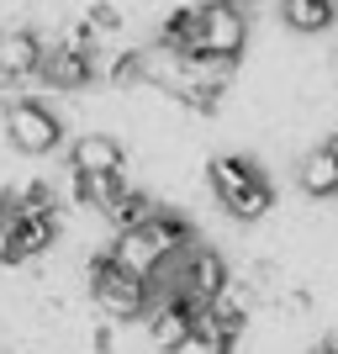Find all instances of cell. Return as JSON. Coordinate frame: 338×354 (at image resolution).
Returning <instances> with one entry per match:
<instances>
[{
  "mask_svg": "<svg viewBox=\"0 0 338 354\" xmlns=\"http://www.w3.org/2000/svg\"><path fill=\"white\" fill-rule=\"evenodd\" d=\"M206 185L233 222H259L275 207V185L249 153H212L206 159Z\"/></svg>",
  "mask_w": 338,
  "mask_h": 354,
  "instance_id": "obj_1",
  "label": "cell"
},
{
  "mask_svg": "<svg viewBox=\"0 0 338 354\" xmlns=\"http://www.w3.org/2000/svg\"><path fill=\"white\" fill-rule=\"evenodd\" d=\"M249 48V16L238 0H206L201 6V43H196L191 59H180L185 69H227L243 59Z\"/></svg>",
  "mask_w": 338,
  "mask_h": 354,
  "instance_id": "obj_2",
  "label": "cell"
},
{
  "mask_svg": "<svg viewBox=\"0 0 338 354\" xmlns=\"http://www.w3.org/2000/svg\"><path fill=\"white\" fill-rule=\"evenodd\" d=\"M90 296H95V307H101L106 317H117V323H138V317H148L153 301H159V296H153V281L127 275L111 254H95V259H90Z\"/></svg>",
  "mask_w": 338,
  "mask_h": 354,
  "instance_id": "obj_3",
  "label": "cell"
},
{
  "mask_svg": "<svg viewBox=\"0 0 338 354\" xmlns=\"http://www.w3.org/2000/svg\"><path fill=\"white\" fill-rule=\"evenodd\" d=\"M6 143L21 159H43L64 143V117L48 101H11L6 106Z\"/></svg>",
  "mask_w": 338,
  "mask_h": 354,
  "instance_id": "obj_4",
  "label": "cell"
},
{
  "mask_svg": "<svg viewBox=\"0 0 338 354\" xmlns=\"http://www.w3.org/2000/svg\"><path fill=\"white\" fill-rule=\"evenodd\" d=\"M196 317H201V307H196L185 291H169L153 301V312H148V339H153V349L159 354H185L196 344Z\"/></svg>",
  "mask_w": 338,
  "mask_h": 354,
  "instance_id": "obj_5",
  "label": "cell"
},
{
  "mask_svg": "<svg viewBox=\"0 0 338 354\" xmlns=\"http://www.w3.org/2000/svg\"><path fill=\"white\" fill-rule=\"evenodd\" d=\"M227 286H233V275H227V259H222L217 249L196 243V249H185L175 259V291H185L196 307H212Z\"/></svg>",
  "mask_w": 338,
  "mask_h": 354,
  "instance_id": "obj_6",
  "label": "cell"
},
{
  "mask_svg": "<svg viewBox=\"0 0 338 354\" xmlns=\"http://www.w3.org/2000/svg\"><path fill=\"white\" fill-rule=\"evenodd\" d=\"M53 243H59V217H21V212H11L6 233H0V265L6 270L32 265V259H43Z\"/></svg>",
  "mask_w": 338,
  "mask_h": 354,
  "instance_id": "obj_7",
  "label": "cell"
},
{
  "mask_svg": "<svg viewBox=\"0 0 338 354\" xmlns=\"http://www.w3.org/2000/svg\"><path fill=\"white\" fill-rule=\"evenodd\" d=\"M48 48L32 27H6L0 32V80H37Z\"/></svg>",
  "mask_w": 338,
  "mask_h": 354,
  "instance_id": "obj_8",
  "label": "cell"
},
{
  "mask_svg": "<svg viewBox=\"0 0 338 354\" xmlns=\"http://www.w3.org/2000/svg\"><path fill=\"white\" fill-rule=\"evenodd\" d=\"M95 53H79V48H48L43 69H37V80H43L48 90H85L90 80H95Z\"/></svg>",
  "mask_w": 338,
  "mask_h": 354,
  "instance_id": "obj_9",
  "label": "cell"
},
{
  "mask_svg": "<svg viewBox=\"0 0 338 354\" xmlns=\"http://www.w3.org/2000/svg\"><path fill=\"white\" fill-rule=\"evenodd\" d=\"M296 185H301V196H312V201H333L338 196V143L333 138L317 143L307 159L296 164Z\"/></svg>",
  "mask_w": 338,
  "mask_h": 354,
  "instance_id": "obj_10",
  "label": "cell"
},
{
  "mask_svg": "<svg viewBox=\"0 0 338 354\" xmlns=\"http://www.w3.org/2000/svg\"><path fill=\"white\" fill-rule=\"evenodd\" d=\"M138 233H143L148 243H153V254L164 259V270L175 265V259H180L185 249H196V227H191L185 217H180V212H153V217H148L143 227H138Z\"/></svg>",
  "mask_w": 338,
  "mask_h": 354,
  "instance_id": "obj_11",
  "label": "cell"
},
{
  "mask_svg": "<svg viewBox=\"0 0 338 354\" xmlns=\"http://www.w3.org/2000/svg\"><path fill=\"white\" fill-rule=\"evenodd\" d=\"M69 169H85V175H127V153H122L117 138L90 133V138H79V143H74Z\"/></svg>",
  "mask_w": 338,
  "mask_h": 354,
  "instance_id": "obj_12",
  "label": "cell"
},
{
  "mask_svg": "<svg viewBox=\"0 0 338 354\" xmlns=\"http://www.w3.org/2000/svg\"><path fill=\"white\" fill-rule=\"evenodd\" d=\"M106 254H111L127 275H143V281H159V275H164V259L153 254V243H148L143 233H117Z\"/></svg>",
  "mask_w": 338,
  "mask_h": 354,
  "instance_id": "obj_13",
  "label": "cell"
},
{
  "mask_svg": "<svg viewBox=\"0 0 338 354\" xmlns=\"http://www.w3.org/2000/svg\"><path fill=\"white\" fill-rule=\"evenodd\" d=\"M196 43H201V6H180V11L164 16V27H159V48H164V53L191 59Z\"/></svg>",
  "mask_w": 338,
  "mask_h": 354,
  "instance_id": "obj_14",
  "label": "cell"
},
{
  "mask_svg": "<svg viewBox=\"0 0 338 354\" xmlns=\"http://www.w3.org/2000/svg\"><path fill=\"white\" fill-rule=\"evenodd\" d=\"M280 21L291 32L317 37V32H328L338 21V0H280Z\"/></svg>",
  "mask_w": 338,
  "mask_h": 354,
  "instance_id": "obj_15",
  "label": "cell"
},
{
  "mask_svg": "<svg viewBox=\"0 0 338 354\" xmlns=\"http://www.w3.org/2000/svg\"><path fill=\"white\" fill-rule=\"evenodd\" d=\"M122 191H127V175H85V169H69V196L79 207L106 212Z\"/></svg>",
  "mask_w": 338,
  "mask_h": 354,
  "instance_id": "obj_16",
  "label": "cell"
},
{
  "mask_svg": "<svg viewBox=\"0 0 338 354\" xmlns=\"http://www.w3.org/2000/svg\"><path fill=\"white\" fill-rule=\"evenodd\" d=\"M153 212H159V207H153V196H148V191H133V185H127V191H122L117 201L106 207V222H111V233H138V227H143Z\"/></svg>",
  "mask_w": 338,
  "mask_h": 354,
  "instance_id": "obj_17",
  "label": "cell"
},
{
  "mask_svg": "<svg viewBox=\"0 0 338 354\" xmlns=\"http://www.w3.org/2000/svg\"><path fill=\"white\" fill-rule=\"evenodd\" d=\"M11 212H21V217H59V191L48 180H27L11 196Z\"/></svg>",
  "mask_w": 338,
  "mask_h": 354,
  "instance_id": "obj_18",
  "label": "cell"
},
{
  "mask_svg": "<svg viewBox=\"0 0 338 354\" xmlns=\"http://www.w3.org/2000/svg\"><path fill=\"white\" fill-rule=\"evenodd\" d=\"M148 74V53H138V48H127V53H117V59L106 64V80L111 85H138Z\"/></svg>",
  "mask_w": 338,
  "mask_h": 354,
  "instance_id": "obj_19",
  "label": "cell"
},
{
  "mask_svg": "<svg viewBox=\"0 0 338 354\" xmlns=\"http://www.w3.org/2000/svg\"><path fill=\"white\" fill-rule=\"evenodd\" d=\"M85 21L95 27V37H117V32H122V11H117V6H106V0H101V6H90Z\"/></svg>",
  "mask_w": 338,
  "mask_h": 354,
  "instance_id": "obj_20",
  "label": "cell"
},
{
  "mask_svg": "<svg viewBox=\"0 0 338 354\" xmlns=\"http://www.w3.org/2000/svg\"><path fill=\"white\" fill-rule=\"evenodd\" d=\"M90 349H95V354H117V328H111V323H95V333H90Z\"/></svg>",
  "mask_w": 338,
  "mask_h": 354,
  "instance_id": "obj_21",
  "label": "cell"
},
{
  "mask_svg": "<svg viewBox=\"0 0 338 354\" xmlns=\"http://www.w3.org/2000/svg\"><path fill=\"white\" fill-rule=\"evenodd\" d=\"M6 222H11V196L0 191V233H6Z\"/></svg>",
  "mask_w": 338,
  "mask_h": 354,
  "instance_id": "obj_22",
  "label": "cell"
},
{
  "mask_svg": "<svg viewBox=\"0 0 338 354\" xmlns=\"http://www.w3.org/2000/svg\"><path fill=\"white\" fill-rule=\"evenodd\" d=\"M312 354H338V339H328V344H317Z\"/></svg>",
  "mask_w": 338,
  "mask_h": 354,
  "instance_id": "obj_23",
  "label": "cell"
},
{
  "mask_svg": "<svg viewBox=\"0 0 338 354\" xmlns=\"http://www.w3.org/2000/svg\"><path fill=\"white\" fill-rule=\"evenodd\" d=\"M333 143H338V133H333Z\"/></svg>",
  "mask_w": 338,
  "mask_h": 354,
  "instance_id": "obj_24",
  "label": "cell"
}]
</instances>
